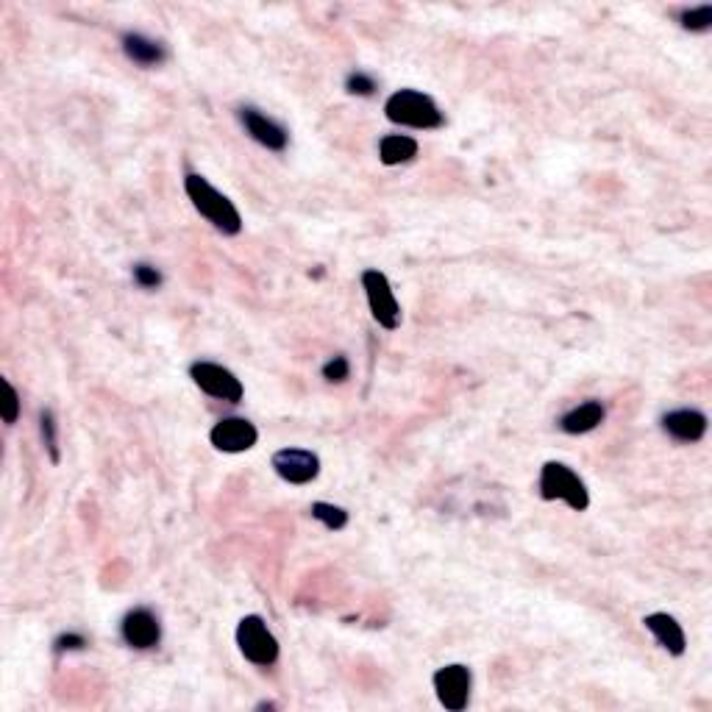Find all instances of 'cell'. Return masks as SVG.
I'll return each mask as SVG.
<instances>
[{"instance_id": "11", "label": "cell", "mask_w": 712, "mask_h": 712, "mask_svg": "<svg viewBox=\"0 0 712 712\" xmlns=\"http://www.w3.org/2000/svg\"><path fill=\"white\" fill-rule=\"evenodd\" d=\"M240 123L242 128L251 134V140L259 142V145L267 148V151H284L287 142H290L287 128L281 126V123H276V120H270L267 115H262V112L254 109V106H242Z\"/></svg>"}, {"instance_id": "15", "label": "cell", "mask_w": 712, "mask_h": 712, "mask_svg": "<svg viewBox=\"0 0 712 712\" xmlns=\"http://www.w3.org/2000/svg\"><path fill=\"white\" fill-rule=\"evenodd\" d=\"M123 51H126L131 62L140 64V67H156V64H162L167 59L162 42L145 37V34H134V31L123 34Z\"/></svg>"}, {"instance_id": "22", "label": "cell", "mask_w": 712, "mask_h": 712, "mask_svg": "<svg viewBox=\"0 0 712 712\" xmlns=\"http://www.w3.org/2000/svg\"><path fill=\"white\" fill-rule=\"evenodd\" d=\"M345 89L351 92V95H359V98H370L373 92H376V78H370L368 73H351V76L345 78Z\"/></svg>"}, {"instance_id": "24", "label": "cell", "mask_w": 712, "mask_h": 712, "mask_svg": "<svg viewBox=\"0 0 712 712\" xmlns=\"http://www.w3.org/2000/svg\"><path fill=\"white\" fill-rule=\"evenodd\" d=\"M56 651H81L87 646V637L78 635V632H67V635L56 637Z\"/></svg>"}, {"instance_id": "4", "label": "cell", "mask_w": 712, "mask_h": 712, "mask_svg": "<svg viewBox=\"0 0 712 712\" xmlns=\"http://www.w3.org/2000/svg\"><path fill=\"white\" fill-rule=\"evenodd\" d=\"M237 646H240L242 657L248 662H254L259 668H270L279 660V640L267 629V623L259 615H245L237 623Z\"/></svg>"}, {"instance_id": "13", "label": "cell", "mask_w": 712, "mask_h": 712, "mask_svg": "<svg viewBox=\"0 0 712 712\" xmlns=\"http://www.w3.org/2000/svg\"><path fill=\"white\" fill-rule=\"evenodd\" d=\"M643 626L649 629L654 640H657L671 657H682V654H685V632H682V626H679L674 615H668V612H651V615L643 618Z\"/></svg>"}, {"instance_id": "2", "label": "cell", "mask_w": 712, "mask_h": 712, "mask_svg": "<svg viewBox=\"0 0 712 712\" xmlns=\"http://www.w3.org/2000/svg\"><path fill=\"white\" fill-rule=\"evenodd\" d=\"M384 115L395 126L420 128V131H432V128L445 126V115L440 106L418 89H398L384 103Z\"/></svg>"}, {"instance_id": "5", "label": "cell", "mask_w": 712, "mask_h": 712, "mask_svg": "<svg viewBox=\"0 0 712 712\" xmlns=\"http://www.w3.org/2000/svg\"><path fill=\"white\" fill-rule=\"evenodd\" d=\"M362 290L368 295V306L373 320L387 331H395L401 326V304L395 301L390 279L384 276L382 270H365L362 273Z\"/></svg>"}, {"instance_id": "9", "label": "cell", "mask_w": 712, "mask_h": 712, "mask_svg": "<svg viewBox=\"0 0 712 712\" xmlns=\"http://www.w3.org/2000/svg\"><path fill=\"white\" fill-rule=\"evenodd\" d=\"M273 471L279 473L284 482L309 484L318 479L320 459L306 448H281L273 454Z\"/></svg>"}, {"instance_id": "19", "label": "cell", "mask_w": 712, "mask_h": 712, "mask_svg": "<svg viewBox=\"0 0 712 712\" xmlns=\"http://www.w3.org/2000/svg\"><path fill=\"white\" fill-rule=\"evenodd\" d=\"M679 23H682V28L685 31H710L712 28V6L707 3V6H696V9H685V12H679Z\"/></svg>"}, {"instance_id": "7", "label": "cell", "mask_w": 712, "mask_h": 712, "mask_svg": "<svg viewBox=\"0 0 712 712\" xmlns=\"http://www.w3.org/2000/svg\"><path fill=\"white\" fill-rule=\"evenodd\" d=\"M434 693H437V701L443 704L448 712H462L468 707L471 701V685L473 676L468 665H443L437 674H434Z\"/></svg>"}, {"instance_id": "21", "label": "cell", "mask_w": 712, "mask_h": 712, "mask_svg": "<svg viewBox=\"0 0 712 712\" xmlns=\"http://www.w3.org/2000/svg\"><path fill=\"white\" fill-rule=\"evenodd\" d=\"M131 276H134V284L142 287V290H156V287H162V273H159L153 265H145V262L134 265Z\"/></svg>"}, {"instance_id": "12", "label": "cell", "mask_w": 712, "mask_h": 712, "mask_svg": "<svg viewBox=\"0 0 712 712\" xmlns=\"http://www.w3.org/2000/svg\"><path fill=\"white\" fill-rule=\"evenodd\" d=\"M662 432L676 443H699L707 434V415L699 409H674L662 415Z\"/></svg>"}, {"instance_id": "23", "label": "cell", "mask_w": 712, "mask_h": 712, "mask_svg": "<svg viewBox=\"0 0 712 712\" xmlns=\"http://www.w3.org/2000/svg\"><path fill=\"white\" fill-rule=\"evenodd\" d=\"M3 393H6V401H3V423L12 426V423H17V418H20V395H17V390H14L9 379H3Z\"/></svg>"}, {"instance_id": "18", "label": "cell", "mask_w": 712, "mask_h": 712, "mask_svg": "<svg viewBox=\"0 0 712 712\" xmlns=\"http://www.w3.org/2000/svg\"><path fill=\"white\" fill-rule=\"evenodd\" d=\"M39 434H42V443L48 448V457H51L53 465H59V434H56V418H53L51 409H42L39 412Z\"/></svg>"}, {"instance_id": "8", "label": "cell", "mask_w": 712, "mask_h": 712, "mask_svg": "<svg viewBox=\"0 0 712 712\" xmlns=\"http://www.w3.org/2000/svg\"><path fill=\"white\" fill-rule=\"evenodd\" d=\"M209 440L223 454H242V451L254 448L256 440H259V432H256V426L248 418H223L212 426Z\"/></svg>"}, {"instance_id": "14", "label": "cell", "mask_w": 712, "mask_h": 712, "mask_svg": "<svg viewBox=\"0 0 712 712\" xmlns=\"http://www.w3.org/2000/svg\"><path fill=\"white\" fill-rule=\"evenodd\" d=\"M607 418V409L601 401H585L579 407H573L571 412H565L560 418V429L565 434H587L598 429Z\"/></svg>"}, {"instance_id": "1", "label": "cell", "mask_w": 712, "mask_h": 712, "mask_svg": "<svg viewBox=\"0 0 712 712\" xmlns=\"http://www.w3.org/2000/svg\"><path fill=\"white\" fill-rule=\"evenodd\" d=\"M184 190H187V198L195 206V212L206 217L220 234H226V237L240 234L242 217L237 212V206L231 204V198H226L223 192L215 190L201 173H187L184 176Z\"/></svg>"}, {"instance_id": "10", "label": "cell", "mask_w": 712, "mask_h": 712, "mask_svg": "<svg viewBox=\"0 0 712 712\" xmlns=\"http://www.w3.org/2000/svg\"><path fill=\"white\" fill-rule=\"evenodd\" d=\"M120 635H123V640H126L131 649H153V646H159V640H162V623H159V618H156L148 607H137V610H131L126 618H123Z\"/></svg>"}, {"instance_id": "20", "label": "cell", "mask_w": 712, "mask_h": 712, "mask_svg": "<svg viewBox=\"0 0 712 712\" xmlns=\"http://www.w3.org/2000/svg\"><path fill=\"white\" fill-rule=\"evenodd\" d=\"M323 379L326 382H331V384H340V382H345L348 376H351V362L345 359L343 354H337V356H331L329 362L323 365Z\"/></svg>"}, {"instance_id": "17", "label": "cell", "mask_w": 712, "mask_h": 712, "mask_svg": "<svg viewBox=\"0 0 712 712\" xmlns=\"http://www.w3.org/2000/svg\"><path fill=\"white\" fill-rule=\"evenodd\" d=\"M309 512H312V518L323 523L329 532H340V529L348 526V512H345L343 507H334V504H326V501H315Z\"/></svg>"}, {"instance_id": "6", "label": "cell", "mask_w": 712, "mask_h": 712, "mask_svg": "<svg viewBox=\"0 0 712 712\" xmlns=\"http://www.w3.org/2000/svg\"><path fill=\"white\" fill-rule=\"evenodd\" d=\"M190 379L195 382V387H201L206 395H212L217 401L240 404L242 395H245V387H242L240 379L229 368L217 365V362H192Z\"/></svg>"}, {"instance_id": "16", "label": "cell", "mask_w": 712, "mask_h": 712, "mask_svg": "<svg viewBox=\"0 0 712 712\" xmlns=\"http://www.w3.org/2000/svg\"><path fill=\"white\" fill-rule=\"evenodd\" d=\"M415 156H418V140H412L407 134H387L379 142V159L387 167L407 165Z\"/></svg>"}, {"instance_id": "3", "label": "cell", "mask_w": 712, "mask_h": 712, "mask_svg": "<svg viewBox=\"0 0 712 712\" xmlns=\"http://www.w3.org/2000/svg\"><path fill=\"white\" fill-rule=\"evenodd\" d=\"M537 490L543 501H565L573 512H585L590 507V493L585 482L579 479V473L562 465V462H546L540 468Z\"/></svg>"}]
</instances>
